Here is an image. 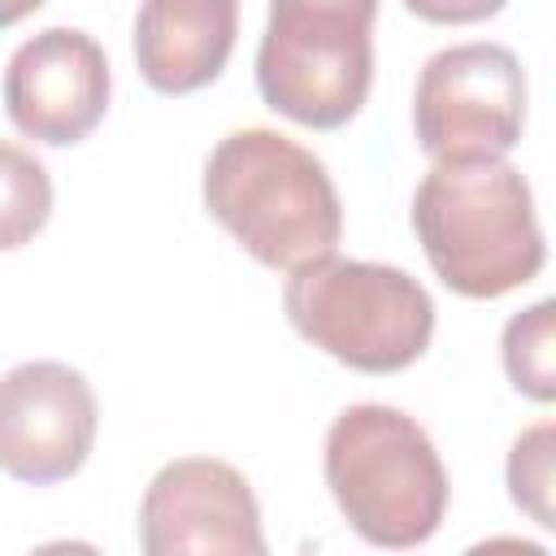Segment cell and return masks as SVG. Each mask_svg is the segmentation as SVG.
I'll use <instances>...</instances> for the list:
<instances>
[{
    "label": "cell",
    "mask_w": 556,
    "mask_h": 556,
    "mask_svg": "<svg viewBox=\"0 0 556 556\" xmlns=\"http://www.w3.org/2000/svg\"><path fill=\"white\" fill-rule=\"evenodd\" d=\"M500 365L513 391L530 404L556 400V300L517 308L500 330Z\"/></svg>",
    "instance_id": "cell-11"
},
{
    "label": "cell",
    "mask_w": 556,
    "mask_h": 556,
    "mask_svg": "<svg viewBox=\"0 0 556 556\" xmlns=\"http://www.w3.org/2000/svg\"><path fill=\"white\" fill-rule=\"evenodd\" d=\"M48 0H0V30L4 26H17V22H26L30 13H39Z\"/></svg>",
    "instance_id": "cell-15"
},
{
    "label": "cell",
    "mask_w": 556,
    "mask_h": 556,
    "mask_svg": "<svg viewBox=\"0 0 556 556\" xmlns=\"http://www.w3.org/2000/svg\"><path fill=\"white\" fill-rule=\"evenodd\" d=\"M239 39V0H139L135 65L161 96H191L222 78Z\"/></svg>",
    "instance_id": "cell-10"
},
{
    "label": "cell",
    "mask_w": 556,
    "mask_h": 556,
    "mask_svg": "<svg viewBox=\"0 0 556 556\" xmlns=\"http://www.w3.org/2000/svg\"><path fill=\"white\" fill-rule=\"evenodd\" d=\"M378 0H269L256 43L261 100L308 130L348 126L374 87Z\"/></svg>",
    "instance_id": "cell-5"
},
{
    "label": "cell",
    "mask_w": 556,
    "mask_h": 556,
    "mask_svg": "<svg viewBox=\"0 0 556 556\" xmlns=\"http://www.w3.org/2000/svg\"><path fill=\"white\" fill-rule=\"evenodd\" d=\"M530 78L521 56L495 39L447 43L413 83V130L430 161H486L521 143Z\"/></svg>",
    "instance_id": "cell-6"
},
{
    "label": "cell",
    "mask_w": 556,
    "mask_h": 556,
    "mask_svg": "<svg viewBox=\"0 0 556 556\" xmlns=\"http://www.w3.org/2000/svg\"><path fill=\"white\" fill-rule=\"evenodd\" d=\"M200 200L208 217L265 269L291 274L343 239V200L313 148L274 130L243 126L213 143Z\"/></svg>",
    "instance_id": "cell-2"
},
{
    "label": "cell",
    "mask_w": 556,
    "mask_h": 556,
    "mask_svg": "<svg viewBox=\"0 0 556 556\" xmlns=\"http://www.w3.org/2000/svg\"><path fill=\"white\" fill-rule=\"evenodd\" d=\"M109 91V56L100 39L78 26H43L22 39L4 65V113L43 148L83 143L104 122Z\"/></svg>",
    "instance_id": "cell-9"
},
{
    "label": "cell",
    "mask_w": 556,
    "mask_h": 556,
    "mask_svg": "<svg viewBox=\"0 0 556 556\" xmlns=\"http://www.w3.org/2000/svg\"><path fill=\"white\" fill-rule=\"evenodd\" d=\"M508 500L539 530H556V426L543 417L526 426L504 460Z\"/></svg>",
    "instance_id": "cell-13"
},
{
    "label": "cell",
    "mask_w": 556,
    "mask_h": 556,
    "mask_svg": "<svg viewBox=\"0 0 556 556\" xmlns=\"http://www.w3.org/2000/svg\"><path fill=\"white\" fill-rule=\"evenodd\" d=\"M321 478L348 530L382 552H408L439 534L452 482L430 430L378 400L334 413L321 439Z\"/></svg>",
    "instance_id": "cell-3"
},
{
    "label": "cell",
    "mask_w": 556,
    "mask_h": 556,
    "mask_svg": "<svg viewBox=\"0 0 556 556\" xmlns=\"http://www.w3.org/2000/svg\"><path fill=\"white\" fill-rule=\"evenodd\" d=\"M408 222L426 265L460 300L521 291L547 265L534 187L504 156L430 161L413 191Z\"/></svg>",
    "instance_id": "cell-1"
},
{
    "label": "cell",
    "mask_w": 556,
    "mask_h": 556,
    "mask_svg": "<svg viewBox=\"0 0 556 556\" xmlns=\"http://www.w3.org/2000/svg\"><path fill=\"white\" fill-rule=\"evenodd\" d=\"M417 22H430V26H473V22H486L495 17L508 0H400Z\"/></svg>",
    "instance_id": "cell-14"
},
{
    "label": "cell",
    "mask_w": 556,
    "mask_h": 556,
    "mask_svg": "<svg viewBox=\"0 0 556 556\" xmlns=\"http://www.w3.org/2000/svg\"><path fill=\"white\" fill-rule=\"evenodd\" d=\"M52 204L56 191L48 165L30 148L0 139V252L26 248L48 226Z\"/></svg>",
    "instance_id": "cell-12"
},
{
    "label": "cell",
    "mask_w": 556,
    "mask_h": 556,
    "mask_svg": "<svg viewBox=\"0 0 556 556\" xmlns=\"http://www.w3.org/2000/svg\"><path fill=\"white\" fill-rule=\"evenodd\" d=\"M139 547L148 556H265L248 473L222 456L165 460L139 500Z\"/></svg>",
    "instance_id": "cell-7"
},
{
    "label": "cell",
    "mask_w": 556,
    "mask_h": 556,
    "mask_svg": "<svg viewBox=\"0 0 556 556\" xmlns=\"http://www.w3.org/2000/svg\"><path fill=\"white\" fill-rule=\"evenodd\" d=\"M291 330L356 374H400L434 339V300L400 265L326 252L282 282Z\"/></svg>",
    "instance_id": "cell-4"
},
{
    "label": "cell",
    "mask_w": 556,
    "mask_h": 556,
    "mask_svg": "<svg viewBox=\"0 0 556 556\" xmlns=\"http://www.w3.org/2000/svg\"><path fill=\"white\" fill-rule=\"evenodd\" d=\"M100 400L70 361H22L0 374V473L26 486L74 478L96 447Z\"/></svg>",
    "instance_id": "cell-8"
}]
</instances>
